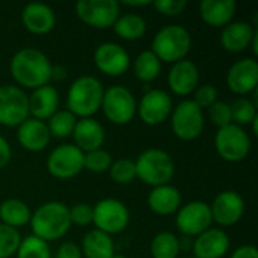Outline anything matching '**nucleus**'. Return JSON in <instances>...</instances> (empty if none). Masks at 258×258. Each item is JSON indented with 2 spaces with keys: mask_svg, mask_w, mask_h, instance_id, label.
Returning <instances> with one entry per match:
<instances>
[{
  "mask_svg": "<svg viewBox=\"0 0 258 258\" xmlns=\"http://www.w3.org/2000/svg\"><path fill=\"white\" fill-rule=\"evenodd\" d=\"M51 67L53 65L45 53L35 47H24L12 56L9 71L18 85L33 91L50 83Z\"/></svg>",
  "mask_w": 258,
  "mask_h": 258,
  "instance_id": "1",
  "label": "nucleus"
},
{
  "mask_svg": "<svg viewBox=\"0 0 258 258\" xmlns=\"http://www.w3.org/2000/svg\"><path fill=\"white\" fill-rule=\"evenodd\" d=\"M29 224L32 234L45 240L47 243L62 239L71 228L70 207L60 201L44 203L32 213Z\"/></svg>",
  "mask_w": 258,
  "mask_h": 258,
  "instance_id": "2",
  "label": "nucleus"
},
{
  "mask_svg": "<svg viewBox=\"0 0 258 258\" xmlns=\"http://www.w3.org/2000/svg\"><path fill=\"white\" fill-rule=\"evenodd\" d=\"M104 95L103 83L94 76H80L68 88L67 110L77 119L92 118L100 109Z\"/></svg>",
  "mask_w": 258,
  "mask_h": 258,
  "instance_id": "3",
  "label": "nucleus"
},
{
  "mask_svg": "<svg viewBox=\"0 0 258 258\" xmlns=\"http://www.w3.org/2000/svg\"><path fill=\"white\" fill-rule=\"evenodd\" d=\"M135 166L136 178L153 187L169 184L175 174L172 156L160 148H148L142 151L135 160Z\"/></svg>",
  "mask_w": 258,
  "mask_h": 258,
  "instance_id": "4",
  "label": "nucleus"
},
{
  "mask_svg": "<svg viewBox=\"0 0 258 258\" xmlns=\"http://www.w3.org/2000/svg\"><path fill=\"white\" fill-rule=\"evenodd\" d=\"M192 47V36L189 30L180 24H168L157 30L151 42V51L160 62L175 63L186 59Z\"/></svg>",
  "mask_w": 258,
  "mask_h": 258,
  "instance_id": "5",
  "label": "nucleus"
},
{
  "mask_svg": "<svg viewBox=\"0 0 258 258\" xmlns=\"http://www.w3.org/2000/svg\"><path fill=\"white\" fill-rule=\"evenodd\" d=\"M130 222L127 206L115 198H103L92 206V224L109 236L122 233Z\"/></svg>",
  "mask_w": 258,
  "mask_h": 258,
  "instance_id": "6",
  "label": "nucleus"
},
{
  "mask_svg": "<svg viewBox=\"0 0 258 258\" xmlns=\"http://www.w3.org/2000/svg\"><path fill=\"white\" fill-rule=\"evenodd\" d=\"M136 107H138L136 98L128 88L113 85L104 89L101 110L112 124L116 125L128 124L136 115Z\"/></svg>",
  "mask_w": 258,
  "mask_h": 258,
  "instance_id": "7",
  "label": "nucleus"
},
{
  "mask_svg": "<svg viewBox=\"0 0 258 258\" xmlns=\"http://www.w3.org/2000/svg\"><path fill=\"white\" fill-rule=\"evenodd\" d=\"M215 148L225 162L239 163L245 160L251 151V138L243 127L230 124L218 128L215 135Z\"/></svg>",
  "mask_w": 258,
  "mask_h": 258,
  "instance_id": "8",
  "label": "nucleus"
},
{
  "mask_svg": "<svg viewBox=\"0 0 258 258\" xmlns=\"http://www.w3.org/2000/svg\"><path fill=\"white\" fill-rule=\"evenodd\" d=\"M171 128L181 141H195L204 130V113L192 100H183L171 112Z\"/></svg>",
  "mask_w": 258,
  "mask_h": 258,
  "instance_id": "9",
  "label": "nucleus"
},
{
  "mask_svg": "<svg viewBox=\"0 0 258 258\" xmlns=\"http://www.w3.org/2000/svg\"><path fill=\"white\" fill-rule=\"evenodd\" d=\"M85 153L74 144H63L56 147L47 157L45 166L50 175L59 180H68L79 175L83 169Z\"/></svg>",
  "mask_w": 258,
  "mask_h": 258,
  "instance_id": "10",
  "label": "nucleus"
},
{
  "mask_svg": "<svg viewBox=\"0 0 258 258\" xmlns=\"http://www.w3.org/2000/svg\"><path fill=\"white\" fill-rule=\"evenodd\" d=\"M77 17L94 29H109L121 14L116 0H79L74 6Z\"/></svg>",
  "mask_w": 258,
  "mask_h": 258,
  "instance_id": "11",
  "label": "nucleus"
},
{
  "mask_svg": "<svg viewBox=\"0 0 258 258\" xmlns=\"http://www.w3.org/2000/svg\"><path fill=\"white\" fill-rule=\"evenodd\" d=\"M29 118V95L15 85L0 86V124L18 127Z\"/></svg>",
  "mask_w": 258,
  "mask_h": 258,
  "instance_id": "12",
  "label": "nucleus"
},
{
  "mask_svg": "<svg viewBox=\"0 0 258 258\" xmlns=\"http://www.w3.org/2000/svg\"><path fill=\"white\" fill-rule=\"evenodd\" d=\"M213 218L210 204L206 201H190L177 210L175 225L183 236L197 237L206 230L212 228Z\"/></svg>",
  "mask_w": 258,
  "mask_h": 258,
  "instance_id": "13",
  "label": "nucleus"
},
{
  "mask_svg": "<svg viewBox=\"0 0 258 258\" xmlns=\"http://www.w3.org/2000/svg\"><path fill=\"white\" fill-rule=\"evenodd\" d=\"M172 112V98L163 89H148L142 95L136 113L147 125L163 124Z\"/></svg>",
  "mask_w": 258,
  "mask_h": 258,
  "instance_id": "14",
  "label": "nucleus"
},
{
  "mask_svg": "<svg viewBox=\"0 0 258 258\" xmlns=\"http://www.w3.org/2000/svg\"><path fill=\"white\" fill-rule=\"evenodd\" d=\"M94 63L103 74L119 77L130 67V56L122 45L116 42H103L94 51Z\"/></svg>",
  "mask_w": 258,
  "mask_h": 258,
  "instance_id": "15",
  "label": "nucleus"
},
{
  "mask_svg": "<svg viewBox=\"0 0 258 258\" xmlns=\"http://www.w3.org/2000/svg\"><path fill=\"white\" fill-rule=\"evenodd\" d=\"M213 222L222 227H231L237 224L245 213V201L236 190H224L218 194L210 204Z\"/></svg>",
  "mask_w": 258,
  "mask_h": 258,
  "instance_id": "16",
  "label": "nucleus"
},
{
  "mask_svg": "<svg viewBox=\"0 0 258 258\" xmlns=\"http://www.w3.org/2000/svg\"><path fill=\"white\" fill-rule=\"evenodd\" d=\"M227 85L231 92L243 97L257 91L258 62L254 57H245L234 62L227 73Z\"/></svg>",
  "mask_w": 258,
  "mask_h": 258,
  "instance_id": "17",
  "label": "nucleus"
},
{
  "mask_svg": "<svg viewBox=\"0 0 258 258\" xmlns=\"http://www.w3.org/2000/svg\"><path fill=\"white\" fill-rule=\"evenodd\" d=\"M200 83V68L194 60L181 59L172 63L168 73V86L169 89L180 97L194 94Z\"/></svg>",
  "mask_w": 258,
  "mask_h": 258,
  "instance_id": "18",
  "label": "nucleus"
},
{
  "mask_svg": "<svg viewBox=\"0 0 258 258\" xmlns=\"http://www.w3.org/2000/svg\"><path fill=\"white\" fill-rule=\"evenodd\" d=\"M230 249V237L222 228H209L194 239L197 258H222Z\"/></svg>",
  "mask_w": 258,
  "mask_h": 258,
  "instance_id": "19",
  "label": "nucleus"
},
{
  "mask_svg": "<svg viewBox=\"0 0 258 258\" xmlns=\"http://www.w3.org/2000/svg\"><path fill=\"white\" fill-rule=\"evenodd\" d=\"M21 23L26 30L35 35H45L56 26L54 11L45 3H27L21 11Z\"/></svg>",
  "mask_w": 258,
  "mask_h": 258,
  "instance_id": "20",
  "label": "nucleus"
},
{
  "mask_svg": "<svg viewBox=\"0 0 258 258\" xmlns=\"http://www.w3.org/2000/svg\"><path fill=\"white\" fill-rule=\"evenodd\" d=\"M17 139L24 150L38 153L47 148L51 136L45 121H39L29 116L17 127Z\"/></svg>",
  "mask_w": 258,
  "mask_h": 258,
  "instance_id": "21",
  "label": "nucleus"
},
{
  "mask_svg": "<svg viewBox=\"0 0 258 258\" xmlns=\"http://www.w3.org/2000/svg\"><path fill=\"white\" fill-rule=\"evenodd\" d=\"M59 110V92L53 85H44L32 91L29 95V116L47 121Z\"/></svg>",
  "mask_w": 258,
  "mask_h": 258,
  "instance_id": "22",
  "label": "nucleus"
},
{
  "mask_svg": "<svg viewBox=\"0 0 258 258\" xmlns=\"http://www.w3.org/2000/svg\"><path fill=\"white\" fill-rule=\"evenodd\" d=\"M71 136L74 138V145L83 153H89L101 148L106 139L103 125L94 118L77 119Z\"/></svg>",
  "mask_w": 258,
  "mask_h": 258,
  "instance_id": "23",
  "label": "nucleus"
},
{
  "mask_svg": "<svg viewBox=\"0 0 258 258\" xmlns=\"http://www.w3.org/2000/svg\"><path fill=\"white\" fill-rule=\"evenodd\" d=\"M257 30L248 21H231L222 27L221 44L228 53H240L251 45Z\"/></svg>",
  "mask_w": 258,
  "mask_h": 258,
  "instance_id": "24",
  "label": "nucleus"
},
{
  "mask_svg": "<svg viewBox=\"0 0 258 258\" xmlns=\"http://www.w3.org/2000/svg\"><path fill=\"white\" fill-rule=\"evenodd\" d=\"M148 207L159 216H171L181 207V194L171 184L153 187L147 198Z\"/></svg>",
  "mask_w": 258,
  "mask_h": 258,
  "instance_id": "25",
  "label": "nucleus"
},
{
  "mask_svg": "<svg viewBox=\"0 0 258 258\" xmlns=\"http://www.w3.org/2000/svg\"><path fill=\"white\" fill-rule=\"evenodd\" d=\"M236 8L233 0H203L200 3V15L212 27H225L233 21Z\"/></svg>",
  "mask_w": 258,
  "mask_h": 258,
  "instance_id": "26",
  "label": "nucleus"
},
{
  "mask_svg": "<svg viewBox=\"0 0 258 258\" xmlns=\"http://www.w3.org/2000/svg\"><path fill=\"white\" fill-rule=\"evenodd\" d=\"M80 251L85 258H112L115 255V243L112 236L100 230H91L83 236Z\"/></svg>",
  "mask_w": 258,
  "mask_h": 258,
  "instance_id": "27",
  "label": "nucleus"
},
{
  "mask_svg": "<svg viewBox=\"0 0 258 258\" xmlns=\"http://www.w3.org/2000/svg\"><path fill=\"white\" fill-rule=\"evenodd\" d=\"M32 212L29 206L17 198L5 200L0 204V224L8 225L11 228H20L30 222Z\"/></svg>",
  "mask_w": 258,
  "mask_h": 258,
  "instance_id": "28",
  "label": "nucleus"
},
{
  "mask_svg": "<svg viewBox=\"0 0 258 258\" xmlns=\"http://www.w3.org/2000/svg\"><path fill=\"white\" fill-rule=\"evenodd\" d=\"M115 33L125 41L141 39L147 32V21L139 14H119L115 24L112 26Z\"/></svg>",
  "mask_w": 258,
  "mask_h": 258,
  "instance_id": "29",
  "label": "nucleus"
},
{
  "mask_svg": "<svg viewBox=\"0 0 258 258\" xmlns=\"http://www.w3.org/2000/svg\"><path fill=\"white\" fill-rule=\"evenodd\" d=\"M162 62L151 50H144L133 60V73L135 77L144 83H151L160 74Z\"/></svg>",
  "mask_w": 258,
  "mask_h": 258,
  "instance_id": "30",
  "label": "nucleus"
},
{
  "mask_svg": "<svg viewBox=\"0 0 258 258\" xmlns=\"http://www.w3.org/2000/svg\"><path fill=\"white\" fill-rule=\"evenodd\" d=\"M150 252L153 258H177L180 254L178 237L171 231L157 233L150 243Z\"/></svg>",
  "mask_w": 258,
  "mask_h": 258,
  "instance_id": "31",
  "label": "nucleus"
},
{
  "mask_svg": "<svg viewBox=\"0 0 258 258\" xmlns=\"http://www.w3.org/2000/svg\"><path fill=\"white\" fill-rule=\"evenodd\" d=\"M77 118L70 112V110H57L56 113H53L47 121V127L50 132L51 138H57V139H63L73 135L74 127H76Z\"/></svg>",
  "mask_w": 258,
  "mask_h": 258,
  "instance_id": "32",
  "label": "nucleus"
},
{
  "mask_svg": "<svg viewBox=\"0 0 258 258\" xmlns=\"http://www.w3.org/2000/svg\"><path fill=\"white\" fill-rule=\"evenodd\" d=\"M231 119L236 125H248L257 118V104L251 101L248 97H237L233 103H230Z\"/></svg>",
  "mask_w": 258,
  "mask_h": 258,
  "instance_id": "33",
  "label": "nucleus"
},
{
  "mask_svg": "<svg viewBox=\"0 0 258 258\" xmlns=\"http://www.w3.org/2000/svg\"><path fill=\"white\" fill-rule=\"evenodd\" d=\"M17 258H51V249L45 240L32 234L21 239Z\"/></svg>",
  "mask_w": 258,
  "mask_h": 258,
  "instance_id": "34",
  "label": "nucleus"
},
{
  "mask_svg": "<svg viewBox=\"0 0 258 258\" xmlns=\"http://www.w3.org/2000/svg\"><path fill=\"white\" fill-rule=\"evenodd\" d=\"M110 178L118 184H130L136 180V166L135 160L122 157L118 160H113L109 168Z\"/></svg>",
  "mask_w": 258,
  "mask_h": 258,
  "instance_id": "35",
  "label": "nucleus"
},
{
  "mask_svg": "<svg viewBox=\"0 0 258 258\" xmlns=\"http://www.w3.org/2000/svg\"><path fill=\"white\" fill-rule=\"evenodd\" d=\"M112 162H113L112 154L109 151L103 150V148L85 153V159H83L85 169H88L91 172H95V174H101V172L109 171Z\"/></svg>",
  "mask_w": 258,
  "mask_h": 258,
  "instance_id": "36",
  "label": "nucleus"
},
{
  "mask_svg": "<svg viewBox=\"0 0 258 258\" xmlns=\"http://www.w3.org/2000/svg\"><path fill=\"white\" fill-rule=\"evenodd\" d=\"M21 239L23 237L18 230L0 224V258H11L15 255Z\"/></svg>",
  "mask_w": 258,
  "mask_h": 258,
  "instance_id": "37",
  "label": "nucleus"
},
{
  "mask_svg": "<svg viewBox=\"0 0 258 258\" xmlns=\"http://www.w3.org/2000/svg\"><path fill=\"white\" fill-rule=\"evenodd\" d=\"M218 97H219L218 88H216L215 85L206 83V85L198 86V88L194 91V98H192V101H194L200 109H209L210 106H213V104L218 101Z\"/></svg>",
  "mask_w": 258,
  "mask_h": 258,
  "instance_id": "38",
  "label": "nucleus"
},
{
  "mask_svg": "<svg viewBox=\"0 0 258 258\" xmlns=\"http://www.w3.org/2000/svg\"><path fill=\"white\" fill-rule=\"evenodd\" d=\"M209 118L210 121L218 127V128H222L225 125H230L233 124V119H231V109H230V103L227 101H216L213 106H210L209 109Z\"/></svg>",
  "mask_w": 258,
  "mask_h": 258,
  "instance_id": "39",
  "label": "nucleus"
},
{
  "mask_svg": "<svg viewBox=\"0 0 258 258\" xmlns=\"http://www.w3.org/2000/svg\"><path fill=\"white\" fill-rule=\"evenodd\" d=\"M70 219L71 225L86 227L92 224V206L86 203H79L70 207Z\"/></svg>",
  "mask_w": 258,
  "mask_h": 258,
  "instance_id": "40",
  "label": "nucleus"
},
{
  "mask_svg": "<svg viewBox=\"0 0 258 258\" xmlns=\"http://www.w3.org/2000/svg\"><path fill=\"white\" fill-rule=\"evenodd\" d=\"M153 5L157 12H160L162 15H166V17L180 15L187 8L186 0H157Z\"/></svg>",
  "mask_w": 258,
  "mask_h": 258,
  "instance_id": "41",
  "label": "nucleus"
},
{
  "mask_svg": "<svg viewBox=\"0 0 258 258\" xmlns=\"http://www.w3.org/2000/svg\"><path fill=\"white\" fill-rule=\"evenodd\" d=\"M56 258H82L80 246L73 242H63L56 251Z\"/></svg>",
  "mask_w": 258,
  "mask_h": 258,
  "instance_id": "42",
  "label": "nucleus"
},
{
  "mask_svg": "<svg viewBox=\"0 0 258 258\" xmlns=\"http://www.w3.org/2000/svg\"><path fill=\"white\" fill-rule=\"evenodd\" d=\"M11 157H12V148L9 142L0 135V169L11 162Z\"/></svg>",
  "mask_w": 258,
  "mask_h": 258,
  "instance_id": "43",
  "label": "nucleus"
},
{
  "mask_svg": "<svg viewBox=\"0 0 258 258\" xmlns=\"http://www.w3.org/2000/svg\"><path fill=\"white\" fill-rule=\"evenodd\" d=\"M230 258H258V251L252 245H243L239 246Z\"/></svg>",
  "mask_w": 258,
  "mask_h": 258,
  "instance_id": "44",
  "label": "nucleus"
},
{
  "mask_svg": "<svg viewBox=\"0 0 258 258\" xmlns=\"http://www.w3.org/2000/svg\"><path fill=\"white\" fill-rule=\"evenodd\" d=\"M67 77V68L62 65L51 67V80H63Z\"/></svg>",
  "mask_w": 258,
  "mask_h": 258,
  "instance_id": "45",
  "label": "nucleus"
},
{
  "mask_svg": "<svg viewBox=\"0 0 258 258\" xmlns=\"http://www.w3.org/2000/svg\"><path fill=\"white\" fill-rule=\"evenodd\" d=\"M178 246H180V251L181 249H192L194 239L192 237H187V236H183L181 239H178Z\"/></svg>",
  "mask_w": 258,
  "mask_h": 258,
  "instance_id": "46",
  "label": "nucleus"
},
{
  "mask_svg": "<svg viewBox=\"0 0 258 258\" xmlns=\"http://www.w3.org/2000/svg\"><path fill=\"white\" fill-rule=\"evenodd\" d=\"M122 5L132 6V8H141V6H150L151 2H148V0H145V2H130V0H124Z\"/></svg>",
  "mask_w": 258,
  "mask_h": 258,
  "instance_id": "47",
  "label": "nucleus"
},
{
  "mask_svg": "<svg viewBox=\"0 0 258 258\" xmlns=\"http://www.w3.org/2000/svg\"><path fill=\"white\" fill-rule=\"evenodd\" d=\"M249 47H252L254 54H258V32L254 35V38H252V41H251V45H249Z\"/></svg>",
  "mask_w": 258,
  "mask_h": 258,
  "instance_id": "48",
  "label": "nucleus"
},
{
  "mask_svg": "<svg viewBox=\"0 0 258 258\" xmlns=\"http://www.w3.org/2000/svg\"><path fill=\"white\" fill-rule=\"evenodd\" d=\"M112 258H127V257H124V255H118V254H115L113 257Z\"/></svg>",
  "mask_w": 258,
  "mask_h": 258,
  "instance_id": "49",
  "label": "nucleus"
}]
</instances>
